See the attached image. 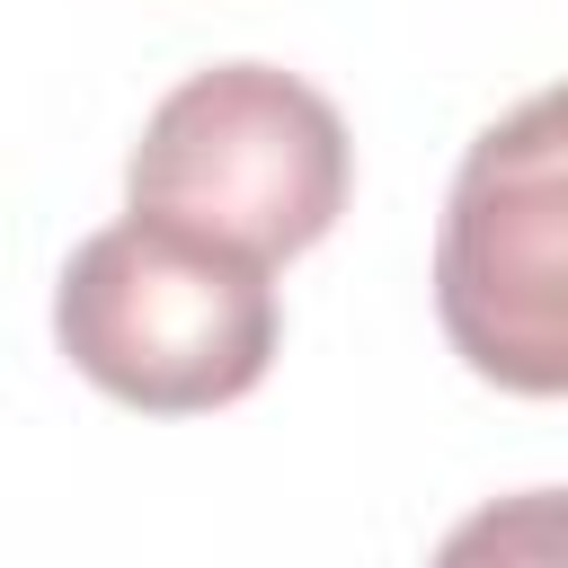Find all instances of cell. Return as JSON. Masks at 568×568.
<instances>
[{
	"label": "cell",
	"instance_id": "1",
	"mask_svg": "<svg viewBox=\"0 0 568 568\" xmlns=\"http://www.w3.org/2000/svg\"><path fill=\"white\" fill-rule=\"evenodd\" d=\"M53 337L106 399L195 417L266 382L284 311L266 257L186 231L169 213H124L71 248L53 284Z\"/></svg>",
	"mask_w": 568,
	"mask_h": 568
},
{
	"label": "cell",
	"instance_id": "2",
	"mask_svg": "<svg viewBox=\"0 0 568 568\" xmlns=\"http://www.w3.org/2000/svg\"><path fill=\"white\" fill-rule=\"evenodd\" d=\"M435 320L479 382L568 399V80L462 151L435 231Z\"/></svg>",
	"mask_w": 568,
	"mask_h": 568
},
{
	"label": "cell",
	"instance_id": "3",
	"mask_svg": "<svg viewBox=\"0 0 568 568\" xmlns=\"http://www.w3.org/2000/svg\"><path fill=\"white\" fill-rule=\"evenodd\" d=\"M346 186H355L346 115L275 62H213L178 80L124 160L133 213H169L266 266L320 248L328 222L346 213Z\"/></svg>",
	"mask_w": 568,
	"mask_h": 568
},
{
	"label": "cell",
	"instance_id": "4",
	"mask_svg": "<svg viewBox=\"0 0 568 568\" xmlns=\"http://www.w3.org/2000/svg\"><path fill=\"white\" fill-rule=\"evenodd\" d=\"M426 568H568V488H515L488 497L444 532Z\"/></svg>",
	"mask_w": 568,
	"mask_h": 568
}]
</instances>
